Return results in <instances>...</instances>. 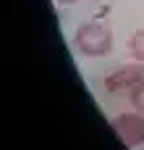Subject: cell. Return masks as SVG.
<instances>
[{"label": "cell", "mask_w": 144, "mask_h": 150, "mask_svg": "<svg viewBox=\"0 0 144 150\" xmlns=\"http://www.w3.org/2000/svg\"><path fill=\"white\" fill-rule=\"evenodd\" d=\"M113 29L105 21H84L73 29V47L84 58H105L113 53Z\"/></svg>", "instance_id": "obj_1"}, {"label": "cell", "mask_w": 144, "mask_h": 150, "mask_svg": "<svg viewBox=\"0 0 144 150\" xmlns=\"http://www.w3.org/2000/svg\"><path fill=\"white\" fill-rule=\"evenodd\" d=\"M58 5H76V3H81V0H55Z\"/></svg>", "instance_id": "obj_6"}, {"label": "cell", "mask_w": 144, "mask_h": 150, "mask_svg": "<svg viewBox=\"0 0 144 150\" xmlns=\"http://www.w3.org/2000/svg\"><path fill=\"white\" fill-rule=\"evenodd\" d=\"M110 129L129 150H136L144 145V113H139V111L118 113L110 121Z\"/></svg>", "instance_id": "obj_2"}, {"label": "cell", "mask_w": 144, "mask_h": 150, "mask_svg": "<svg viewBox=\"0 0 144 150\" xmlns=\"http://www.w3.org/2000/svg\"><path fill=\"white\" fill-rule=\"evenodd\" d=\"M142 79H144V63L131 61L126 66H118L113 74H108L102 84H105V90L110 95H129Z\"/></svg>", "instance_id": "obj_3"}, {"label": "cell", "mask_w": 144, "mask_h": 150, "mask_svg": "<svg viewBox=\"0 0 144 150\" xmlns=\"http://www.w3.org/2000/svg\"><path fill=\"white\" fill-rule=\"evenodd\" d=\"M126 47H129L131 61H139V63H144V29H136V32L129 37Z\"/></svg>", "instance_id": "obj_4"}, {"label": "cell", "mask_w": 144, "mask_h": 150, "mask_svg": "<svg viewBox=\"0 0 144 150\" xmlns=\"http://www.w3.org/2000/svg\"><path fill=\"white\" fill-rule=\"evenodd\" d=\"M129 100H131V105H134V111H139V113H144V79L129 92Z\"/></svg>", "instance_id": "obj_5"}]
</instances>
